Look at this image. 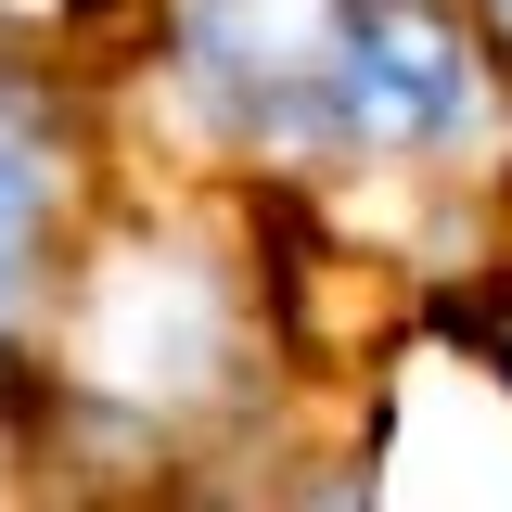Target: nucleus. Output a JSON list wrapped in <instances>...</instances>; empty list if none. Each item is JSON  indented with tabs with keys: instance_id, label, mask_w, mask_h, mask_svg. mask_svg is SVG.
Instances as JSON below:
<instances>
[{
	"instance_id": "7ed1b4c3",
	"label": "nucleus",
	"mask_w": 512,
	"mask_h": 512,
	"mask_svg": "<svg viewBox=\"0 0 512 512\" xmlns=\"http://www.w3.org/2000/svg\"><path fill=\"white\" fill-rule=\"evenodd\" d=\"M39 231H52V154L26 128H0V320L39 282Z\"/></svg>"
},
{
	"instance_id": "f257e3e1",
	"label": "nucleus",
	"mask_w": 512,
	"mask_h": 512,
	"mask_svg": "<svg viewBox=\"0 0 512 512\" xmlns=\"http://www.w3.org/2000/svg\"><path fill=\"white\" fill-rule=\"evenodd\" d=\"M231 346V308H218V269L180 244H128L90 269L77 295V372L128 384V397H192Z\"/></svg>"
},
{
	"instance_id": "f03ea898",
	"label": "nucleus",
	"mask_w": 512,
	"mask_h": 512,
	"mask_svg": "<svg viewBox=\"0 0 512 512\" xmlns=\"http://www.w3.org/2000/svg\"><path fill=\"white\" fill-rule=\"evenodd\" d=\"M308 103L346 128V141L423 154V141H461V128H474V52H461L448 26H423V13H397V0H346Z\"/></svg>"
},
{
	"instance_id": "20e7f679",
	"label": "nucleus",
	"mask_w": 512,
	"mask_h": 512,
	"mask_svg": "<svg viewBox=\"0 0 512 512\" xmlns=\"http://www.w3.org/2000/svg\"><path fill=\"white\" fill-rule=\"evenodd\" d=\"M500 13H512V0H500Z\"/></svg>"
}]
</instances>
